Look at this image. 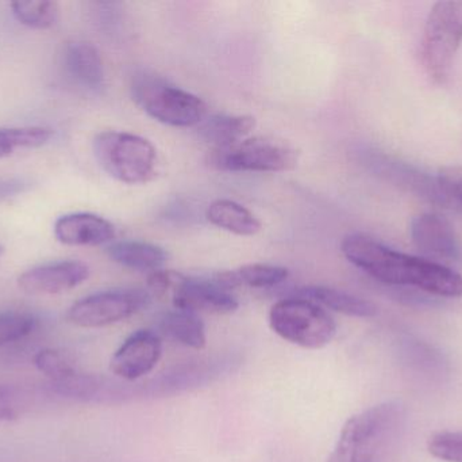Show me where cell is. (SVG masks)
Wrapping results in <instances>:
<instances>
[{"instance_id":"cell-1","label":"cell","mask_w":462,"mask_h":462,"mask_svg":"<svg viewBox=\"0 0 462 462\" xmlns=\"http://www.w3.org/2000/svg\"><path fill=\"white\" fill-rule=\"evenodd\" d=\"M341 251L352 265L383 284L414 287L439 297L462 296V277L452 269L396 251L371 236H345Z\"/></svg>"},{"instance_id":"cell-2","label":"cell","mask_w":462,"mask_h":462,"mask_svg":"<svg viewBox=\"0 0 462 462\" xmlns=\"http://www.w3.org/2000/svg\"><path fill=\"white\" fill-rule=\"evenodd\" d=\"M407 409L388 401L350 418L328 462H391L407 430Z\"/></svg>"},{"instance_id":"cell-3","label":"cell","mask_w":462,"mask_h":462,"mask_svg":"<svg viewBox=\"0 0 462 462\" xmlns=\"http://www.w3.org/2000/svg\"><path fill=\"white\" fill-rule=\"evenodd\" d=\"M92 151L102 170L122 184H148L156 176V148L148 138L134 133H99L92 141Z\"/></svg>"},{"instance_id":"cell-4","label":"cell","mask_w":462,"mask_h":462,"mask_svg":"<svg viewBox=\"0 0 462 462\" xmlns=\"http://www.w3.org/2000/svg\"><path fill=\"white\" fill-rule=\"evenodd\" d=\"M268 320L276 335L303 349H323L336 338V320L323 306L307 298H282L272 306Z\"/></svg>"},{"instance_id":"cell-5","label":"cell","mask_w":462,"mask_h":462,"mask_svg":"<svg viewBox=\"0 0 462 462\" xmlns=\"http://www.w3.org/2000/svg\"><path fill=\"white\" fill-rule=\"evenodd\" d=\"M132 94L148 116L170 127H198L208 117V106L199 97L156 75L135 76Z\"/></svg>"},{"instance_id":"cell-6","label":"cell","mask_w":462,"mask_h":462,"mask_svg":"<svg viewBox=\"0 0 462 462\" xmlns=\"http://www.w3.org/2000/svg\"><path fill=\"white\" fill-rule=\"evenodd\" d=\"M462 42V2H437L431 7L423 29L420 57L433 83L449 79L456 53Z\"/></svg>"},{"instance_id":"cell-7","label":"cell","mask_w":462,"mask_h":462,"mask_svg":"<svg viewBox=\"0 0 462 462\" xmlns=\"http://www.w3.org/2000/svg\"><path fill=\"white\" fill-rule=\"evenodd\" d=\"M298 152L290 144L273 137L245 138L225 148H213L208 163L226 173H284L298 165Z\"/></svg>"},{"instance_id":"cell-8","label":"cell","mask_w":462,"mask_h":462,"mask_svg":"<svg viewBox=\"0 0 462 462\" xmlns=\"http://www.w3.org/2000/svg\"><path fill=\"white\" fill-rule=\"evenodd\" d=\"M151 303L143 289H113L94 293L70 306L67 320L80 328H102L129 319Z\"/></svg>"},{"instance_id":"cell-9","label":"cell","mask_w":462,"mask_h":462,"mask_svg":"<svg viewBox=\"0 0 462 462\" xmlns=\"http://www.w3.org/2000/svg\"><path fill=\"white\" fill-rule=\"evenodd\" d=\"M363 162L374 175L380 176L388 184L401 187L404 192L411 193L415 197L422 198L434 205L453 208L452 200L439 186L437 176L433 178L417 165L380 151L364 152Z\"/></svg>"},{"instance_id":"cell-10","label":"cell","mask_w":462,"mask_h":462,"mask_svg":"<svg viewBox=\"0 0 462 462\" xmlns=\"http://www.w3.org/2000/svg\"><path fill=\"white\" fill-rule=\"evenodd\" d=\"M173 306L192 314H233L238 309V301L224 288L217 284L213 276L189 277L176 274L171 290Z\"/></svg>"},{"instance_id":"cell-11","label":"cell","mask_w":462,"mask_h":462,"mask_svg":"<svg viewBox=\"0 0 462 462\" xmlns=\"http://www.w3.org/2000/svg\"><path fill=\"white\" fill-rule=\"evenodd\" d=\"M88 266L80 260L45 263L18 277L19 289L27 295L56 296L69 292L89 278Z\"/></svg>"},{"instance_id":"cell-12","label":"cell","mask_w":462,"mask_h":462,"mask_svg":"<svg viewBox=\"0 0 462 462\" xmlns=\"http://www.w3.org/2000/svg\"><path fill=\"white\" fill-rule=\"evenodd\" d=\"M415 249L425 259L441 263L455 262L460 258V244L455 228L436 213L418 214L410 225Z\"/></svg>"},{"instance_id":"cell-13","label":"cell","mask_w":462,"mask_h":462,"mask_svg":"<svg viewBox=\"0 0 462 462\" xmlns=\"http://www.w3.org/2000/svg\"><path fill=\"white\" fill-rule=\"evenodd\" d=\"M162 354L160 336L151 330L132 334L110 361V371L119 379L135 382L151 373Z\"/></svg>"},{"instance_id":"cell-14","label":"cell","mask_w":462,"mask_h":462,"mask_svg":"<svg viewBox=\"0 0 462 462\" xmlns=\"http://www.w3.org/2000/svg\"><path fill=\"white\" fill-rule=\"evenodd\" d=\"M54 238L65 246L97 247L116 239V228L94 213H70L54 222Z\"/></svg>"},{"instance_id":"cell-15","label":"cell","mask_w":462,"mask_h":462,"mask_svg":"<svg viewBox=\"0 0 462 462\" xmlns=\"http://www.w3.org/2000/svg\"><path fill=\"white\" fill-rule=\"evenodd\" d=\"M64 68L68 76L87 91H102L105 87V67L94 45L83 41L68 43L64 51Z\"/></svg>"},{"instance_id":"cell-16","label":"cell","mask_w":462,"mask_h":462,"mask_svg":"<svg viewBox=\"0 0 462 462\" xmlns=\"http://www.w3.org/2000/svg\"><path fill=\"white\" fill-rule=\"evenodd\" d=\"M293 297L307 298L323 308L331 309L338 314L353 317H374L377 315V306L365 298L350 295L344 290L328 287H303L293 293Z\"/></svg>"},{"instance_id":"cell-17","label":"cell","mask_w":462,"mask_h":462,"mask_svg":"<svg viewBox=\"0 0 462 462\" xmlns=\"http://www.w3.org/2000/svg\"><path fill=\"white\" fill-rule=\"evenodd\" d=\"M254 127V117L246 116V114L244 116L217 114V116L206 117L198 125V135L213 148H225L245 140Z\"/></svg>"},{"instance_id":"cell-18","label":"cell","mask_w":462,"mask_h":462,"mask_svg":"<svg viewBox=\"0 0 462 462\" xmlns=\"http://www.w3.org/2000/svg\"><path fill=\"white\" fill-rule=\"evenodd\" d=\"M110 259L126 269L138 271L160 270L167 263L168 254L162 247L138 240H122L107 247Z\"/></svg>"},{"instance_id":"cell-19","label":"cell","mask_w":462,"mask_h":462,"mask_svg":"<svg viewBox=\"0 0 462 462\" xmlns=\"http://www.w3.org/2000/svg\"><path fill=\"white\" fill-rule=\"evenodd\" d=\"M206 217L211 224L234 235L254 236L263 230L260 220L236 201H213L206 211Z\"/></svg>"},{"instance_id":"cell-20","label":"cell","mask_w":462,"mask_h":462,"mask_svg":"<svg viewBox=\"0 0 462 462\" xmlns=\"http://www.w3.org/2000/svg\"><path fill=\"white\" fill-rule=\"evenodd\" d=\"M159 327L165 335L189 349L203 350L206 347V327L199 315L173 309L160 317Z\"/></svg>"},{"instance_id":"cell-21","label":"cell","mask_w":462,"mask_h":462,"mask_svg":"<svg viewBox=\"0 0 462 462\" xmlns=\"http://www.w3.org/2000/svg\"><path fill=\"white\" fill-rule=\"evenodd\" d=\"M53 137V130L43 127H0V159L16 149L40 148Z\"/></svg>"},{"instance_id":"cell-22","label":"cell","mask_w":462,"mask_h":462,"mask_svg":"<svg viewBox=\"0 0 462 462\" xmlns=\"http://www.w3.org/2000/svg\"><path fill=\"white\" fill-rule=\"evenodd\" d=\"M234 285L236 288L249 287L255 289H266L282 284L290 276L288 269L268 263H249L231 270Z\"/></svg>"},{"instance_id":"cell-23","label":"cell","mask_w":462,"mask_h":462,"mask_svg":"<svg viewBox=\"0 0 462 462\" xmlns=\"http://www.w3.org/2000/svg\"><path fill=\"white\" fill-rule=\"evenodd\" d=\"M11 10L16 21L30 29H51L59 21V5L49 0L14 2L11 3Z\"/></svg>"},{"instance_id":"cell-24","label":"cell","mask_w":462,"mask_h":462,"mask_svg":"<svg viewBox=\"0 0 462 462\" xmlns=\"http://www.w3.org/2000/svg\"><path fill=\"white\" fill-rule=\"evenodd\" d=\"M37 320L24 312H3L0 314V347L15 344L34 331Z\"/></svg>"},{"instance_id":"cell-25","label":"cell","mask_w":462,"mask_h":462,"mask_svg":"<svg viewBox=\"0 0 462 462\" xmlns=\"http://www.w3.org/2000/svg\"><path fill=\"white\" fill-rule=\"evenodd\" d=\"M34 366L51 382V384L64 382L78 372L62 353L53 349L38 352L34 357Z\"/></svg>"},{"instance_id":"cell-26","label":"cell","mask_w":462,"mask_h":462,"mask_svg":"<svg viewBox=\"0 0 462 462\" xmlns=\"http://www.w3.org/2000/svg\"><path fill=\"white\" fill-rule=\"evenodd\" d=\"M431 456L447 462H462V431L434 434L428 442Z\"/></svg>"},{"instance_id":"cell-27","label":"cell","mask_w":462,"mask_h":462,"mask_svg":"<svg viewBox=\"0 0 462 462\" xmlns=\"http://www.w3.org/2000/svg\"><path fill=\"white\" fill-rule=\"evenodd\" d=\"M439 186L452 200L453 208H462V165H449L439 170Z\"/></svg>"},{"instance_id":"cell-28","label":"cell","mask_w":462,"mask_h":462,"mask_svg":"<svg viewBox=\"0 0 462 462\" xmlns=\"http://www.w3.org/2000/svg\"><path fill=\"white\" fill-rule=\"evenodd\" d=\"M18 415L15 391L8 385L0 384V423L13 422Z\"/></svg>"},{"instance_id":"cell-29","label":"cell","mask_w":462,"mask_h":462,"mask_svg":"<svg viewBox=\"0 0 462 462\" xmlns=\"http://www.w3.org/2000/svg\"><path fill=\"white\" fill-rule=\"evenodd\" d=\"M30 187V182L22 178L0 179V200L22 194Z\"/></svg>"},{"instance_id":"cell-30","label":"cell","mask_w":462,"mask_h":462,"mask_svg":"<svg viewBox=\"0 0 462 462\" xmlns=\"http://www.w3.org/2000/svg\"><path fill=\"white\" fill-rule=\"evenodd\" d=\"M3 251H5V249H3V247H2V246H0V255H2V254H3Z\"/></svg>"},{"instance_id":"cell-31","label":"cell","mask_w":462,"mask_h":462,"mask_svg":"<svg viewBox=\"0 0 462 462\" xmlns=\"http://www.w3.org/2000/svg\"><path fill=\"white\" fill-rule=\"evenodd\" d=\"M460 211L462 212V208L460 209Z\"/></svg>"}]
</instances>
